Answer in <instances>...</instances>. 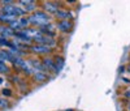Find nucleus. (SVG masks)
Wrapping results in <instances>:
<instances>
[{"label": "nucleus", "instance_id": "nucleus-1", "mask_svg": "<svg viewBox=\"0 0 130 111\" xmlns=\"http://www.w3.org/2000/svg\"><path fill=\"white\" fill-rule=\"evenodd\" d=\"M29 21H30V25L40 28V26H44V25L50 24L51 18H50L48 13H46L44 10H37L31 16H29Z\"/></svg>", "mask_w": 130, "mask_h": 111}, {"label": "nucleus", "instance_id": "nucleus-2", "mask_svg": "<svg viewBox=\"0 0 130 111\" xmlns=\"http://www.w3.org/2000/svg\"><path fill=\"white\" fill-rule=\"evenodd\" d=\"M31 52L32 54H37V55H50L52 54V48L48 47V46H44V44H31V47H30Z\"/></svg>", "mask_w": 130, "mask_h": 111}, {"label": "nucleus", "instance_id": "nucleus-3", "mask_svg": "<svg viewBox=\"0 0 130 111\" xmlns=\"http://www.w3.org/2000/svg\"><path fill=\"white\" fill-rule=\"evenodd\" d=\"M56 28H57L59 31L64 33V34H67V33H69V31L73 30L74 24H73V21H69V20H67V21H59L57 24H56Z\"/></svg>", "mask_w": 130, "mask_h": 111}, {"label": "nucleus", "instance_id": "nucleus-4", "mask_svg": "<svg viewBox=\"0 0 130 111\" xmlns=\"http://www.w3.org/2000/svg\"><path fill=\"white\" fill-rule=\"evenodd\" d=\"M55 17H56V20H59V21H67V20L72 21V20L74 18V16H73V13L70 12V10L64 9V8H61V9L57 10L56 15H55Z\"/></svg>", "mask_w": 130, "mask_h": 111}, {"label": "nucleus", "instance_id": "nucleus-5", "mask_svg": "<svg viewBox=\"0 0 130 111\" xmlns=\"http://www.w3.org/2000/svg\"><path fill=\"white\" fill-rule=\"evenodd\" d=\"M18 5H21L25 10H26V13L29 12H37V4L34 2H30V0H21V2H18Z\"/></svg>", "mask_w": 130, "mask_h": 111}, {"label": "nucleus", "instance_id": "nucleus-6", "mask_svg": "<svg viewBox=\"0 0 130 111\" xmlns=\"http://www.w3.org/2000/svg\"><path fill=\"white\" fill-rule=\"evenodd\" d=\"M43 7H44L43 9L47 10L48 13H51V15H53V16L56 15V12H57L59 9H61V8L59 7V3H55V2H47V3L43 4Z\"/></svg>", "mask_w": 130, "mask_h": 111}, {"label": "nucleus", "instance_id": "nucleus-7", "mask_svg": "<svg viewBox=\"0 0 130 111\" xmlns=\"http://www.w3.org/2000/svg\"><path fill=\"white\" fill-rule=\"evenodd\" d=\"M42 64H43V67H44V69H46L47 73L53 72V68H55V59L47 56V58H44L42 60Z\"/></svg>", "mask_w": 130, "mask_h": 111}, {"label": "nucleus", "instance_id": "nucleus-8", "mask_svg": "<svg viewBox=\"0 0 130 111\" xmlns=\"http://www.w3.org/2000/svg\"><path fill=\"white\" fill-rule=\"evenodd\" d=\"M32 79L38 82H46L47 80L52 79V76H48V73L46 72H34L32 73Z\"/></svg>", "mask_w": 130, "mask_h": 111}, {"label": "nucleus", "instance_id": "nucleus-9", "mask_svg": "<svg viewBox=\"0 0 130 111\" xmlns=\"http://www.w3.org/2000/svg\"><path fill=\"white\" fill-rule=\"evenodd\" d=\"M0 37L8 39L10 37H14V31L10 29L8 25H0Z\"/></svg>", "mask_w": 130, "mask_h": 111}, {"label": "nucleus", "instance_id": "nucleus-10", "mask_svg": "<svg viewBox=\"0 0 130 111\" xmlns=\"http://www.w3.org/2000/svg\"><path fill=\"white\" fill-rule=\"evenodd\" d=\"M14 38H17V41H21V42H24V43H30L32 39L27 35V33L25 30H21V31H17L14 33Z\"/></svg>", "mask_w": 130, "mask_h": 111}, {"label": "nucleus", "instance_id": "nucleus-11", "mask_svg": "<svg viewBox=\"0 0 130 111\" xmlns=\"http://www.w3.org/2000/svg\"><path fill=\"white\" fill-rule=\"evenodd\" d=\"M64 65H65V59L62 56H56L55 58V68H53V73L55 75L60 73V71L64 68Z\"/></svg>", "mask_w": 130, "mask_h": 111}, {"label": "nucleus", "instance_id": "nucleus-12", "mask_svg": "<svg viewBox=\"0 0 130 111\" xmlns=\"http://www.w3.org/2000/svg\"><path fill=\"white\" fill-rule=\"evenodd\" d=\"M17 20V17L14 16H10V15H4V13H0V24L2 25H9L12 21Z\"/></svg>", "mask_w": 130, "mask_h": 111}, {"label": "nucleus", "instance_id": "nucleus-13", "mask_svg": "<svg viewBox=\"0 0 130 111\" xmlns=\"http://www.w3.org/2000/svg\"><path fill=\"white\" fill-rule=\"evenodd\" d=\"M10 29H12L14 33H17V31H21L22 30V28H21V25H20V21H18V18L17 20H14V21H12L10 24L8 25Z\"/></svg>", "mask_w": 130, "mask_h": 111}, {"label": "nucleus", "instance_id": "nucleus-14", "mask_svg": "<svg viewBox=\"0 0 130 111\" xmlns=\"http://www.w3.org/2000/svg\"><path fill=\"white\" fill-rule=\"evenodd\" d=\"M18 21H20V25H21V28H22V30H25V29H27L29 28V25H30V21H29V17H21V18H18Z\"/></svg>", "mask_w": 130, "mask_h": 111}, {"label": "nucleus", "instance_id": "nucleus-15", "mask_svg": "<svg viewBox=\"0 0 130 111\" xmlns=\"http://www.w3.org/2000/svg\"><path fill=\"white\" fill-rule=\"evenodd\" d=\"M10 107V103L7 98L0 97V110H8Z\"/></svg>", "mask_w": 130, "mask_h": 111}, {"label": "nucleus", "instance_id": "nucleus-16", "mask_svg": "<svg viewBox=\"0 0 130 111\" xmlns=\"http://www.w3.org/2000/svg\"><path fill=\"white\" fill-rule=\"evenodd\" d=\"M9 71H10V68L5 63H0V75H7V73H9Z\"/></svg>", "mask_w": 130, "mask_h": 111}, {"label": "nucleus", "instance_id": "nucleus-17", "mask_svg": "<svg viewBox=\"0 0 130 111\" xmlns=\"http://www.w3.org/2000/svg\"><path fill=\"white\" fill-rule=\"evenodd\" d=\"M9 46H10V42H9L7 38L0 37V47H8V48H9Z\"/></svg>", "mask_w": 130, "mask_h": 111}, {"label": "nucleus", "instance_id": "nucleus-18", "mask_svg": "<svg viewBox=\"0 0 130 111\" xmlns=\"http://www.w3.org/2000/svg\"><path fill=\"white\" fill-rule=\"evenodd\" d=\"M0 93H2V97H4V98L13 95V92L10 90V89H2V92H0Z\"/></svg>", "mask_w": 130, "mask_h": 111}, {"label": "nucleus", "instance_id": "nucleus-19", "mask_svg": "<svg viewBox=\"0 0 130 111\" xmlns=\"http://www.w3.org/2000/svg\"><path fill=\"white\" fill-rule=\"evenodd\" d=\"M125 71H126V67L125 65H120V67H118V73H120V75H122Z\"/></svg>", "mask_w": 130, "mask_h": 111}, {"label": "nucleus", "instance_id": "nucleus-20", "mask_svg": "<svg viewBox=\"0 0 130 111\" xmlns=\"http://www.w3.org/2000/svg\"><path fill=\"white\" fill-rule=\"evenodd\" d=\"M124 97H125L126 99H130V89H129V90H125V93H124Z\"/></svg>", "mask_w": 130, "mask_h": 111}, {"label": "nucleus", "instance_id": "nucleus-21", "mask_svg": "<svg viewBox=\"0 0 130 111\" xmlns=\"http://www.w3.org/2000/svg\"><path fill=\"white\" fill-rule=\"evenodd\" d=\"M122 81H124L125 84H129V85H130V79H127V77H122Z\"/></svg>", "mask_w": 130, "mask_h": 111}, {"label": "nucleus", "instance_id": "nucleus-22", "mask_svg": "<svg viewBox=\"0 0 130 111\" xmlns=\"http://www.w3.org/2000/svg\"><path fill=\"white\" fill-rule=\"evenodd\" d=\"M126 72H127V73H130V63L126 65Z\"/></svg>", "mask_w": 130, "mask_h": 111}, {"label": "nucleus", "instance_id": "nucleus-23", "mask_svg": "<svg viewBox=\"0 0 130 111\" xmlns=\"http://www.w3.org/2000/svg\"><path fill=\"white\" fill-rule=\"evenodd\" d=\"M3 81H4V80L2 79V77H0V85H2V84H3Z\"/></svg>", "mask_w": 130, "mask_h": 111}, {"label": "nucleus", "instance_id": "nucleus-24", "mask_svg": "<svg viewBox=\"0 0 130 111\" xmlns=\"http://www.w3.org/2000/svg\"><path fill=\"white\" fill-rule=\"evenodd\" d=\"M65 111H74L73 108H68V110H65Z\"/></svg>", "mask_w": 130, "mask_h": 111}, {"label": "nucleus", "instance_id": "nucleus-25", "mask_svg": "<svg viewBox=\"0 0 130 111\" xmlns=\"http://www.w3.org/2000/svg\"><path fill=\"white\" fill-rule=\"evenodd\" d=\"M127 110L130 111V102H129V105H127Z\"/></svg>", "mask_w": 130, "mask_h": 111}]
</instances>
